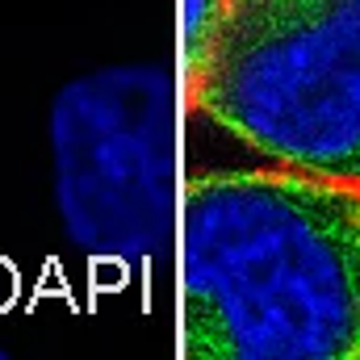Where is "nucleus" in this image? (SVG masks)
I'll list each match as a JSON object with an SVG mask.
<instances>
[{
    "instance_id": "obj_1",
    "label": "nucleus",
    "mask_w": 360,
    "mask_h": 360,
    "mask_svg": "<svg viewBox=\"0 0 360 360\" xmlns=\"http://www.w3.org/2000/svg\"><path fill=\"white\" fill-rule=\"evenodd\" d=\"M180 239L188 360H360V184L197 172Z\"/></svg>"
},
{
    "instance_id": "obj_2",
    "label": "nucleus",
    "mask_w": 360,
    "mask_h": 360,
    "mask_svg": "<svg viewBox=\"0 0 360 360\" xmlns=\"http://www.w3.org/2000/svg\"><path fill=\"white\" fill-rule=\"evenodd\" d=\"M184 105L281 168L360 184V0H226Z\"/></svg>"
},
{
    "instance_id": "obj_3",
    "label": "nucleus",
    "mask_w": 360,
    "mask_h": 360,
    "mask_svg": "<svg viewBox=\"0 0 360 360\" xmlns=\"http://www.w3.org/2000/svg\"><path fill=\"white\" fill-rule=\"evenodd\" d=\"M172 105L164 63H113L51 101L55 205L76 252L134 269L172 235Z\"/></svg>"
},
{
    "instance_id": "obj_4",
    "label": "nucleus",
    "mask_w": 360,
    "mask_h": 360,
    "mask_svg": "<svg viewBox=\"0 0 360 360\" xmlns=\"http://www.w3.org/2000/svg\"><path fill=\"white\" fill-rule=\"evenodd\" d=\"M222 13H226V0H184V72L197 68V59H201L210 34L218 30Z\"/></svg>"
},
{
    "instance_id": "obj_5",
    "label": "nucleus",
    "mask_w": 360,
    "mask_h": 360,
    "mask_svg": "<svg viewBox=\"0 0 360 360\" xmlns=\"http://www.w3.org/2000/svg\"><path fill=\"white\" fill-rule=\"evenodd\" d=\"M4 356H8V352H4V348H0V360H4Z\"/></svg>"
}]
</instances>
